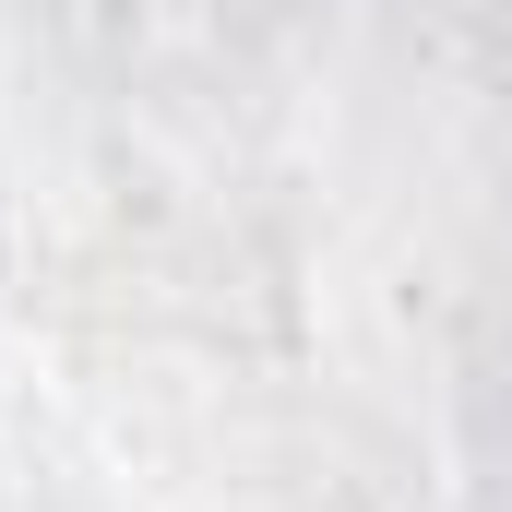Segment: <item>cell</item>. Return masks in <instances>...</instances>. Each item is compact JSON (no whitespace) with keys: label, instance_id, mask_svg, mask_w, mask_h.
<instances>
[]
</instances>
